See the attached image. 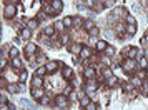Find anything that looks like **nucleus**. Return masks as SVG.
<instances>
[{"label":"nucleus","mask_w":148,"mask_h":110,"mask_svg":"<svg viewBox=\"0 0 148 110\" xmlns=\"http://www.w3.org/2000/svg\"><path fill=\"white\" fill-rule=\"evenodd\" d=\"M83 89H85V92H87V94H90V92H95V90H97V83H95L93 78H90V80L85 83V87H83Z\"/></svg>","instance_id":"nucleus-5"},{"label":"nucleus","mask_w":148,"mask_h":110,"mask_svg":"<svg viewBox=\"0 0 148 110\" xmlns=\"http://www.w3.org/2000/svg\"><path fill=\"white\" fill-rule=\"evenodd\" d=\"M10 2V3H15V2H18V0H7V3Z\"/></svg>","instance_id":"nucleus-49"},{"label":"nucleus","mask_w":148,"mask_h":110,"mask_svg":"<svg viewBox=\"0 0 148 110\" xmlns=\"http://www.w3.org/2000/svg\"><path fill=\"white\" fill-rule=\"evenodd\" d=\"M80 57L82 58H88V57H90V50H88V48H82V54H80Z\"/></svg>","instance_id":"nucleus-29"},{"label":"nucleus","mask_w":148,"mask_h":110,"mask_svg":"<svg viewBox=\"0 0 148 110\" xmlns=\"http://www.w3.org/2000/svg\"><path fill=\"white\" fill-rule=\"evenodd\" d=\"M42 85H43V80H42V77L34 75V78H32V87H34V89H40Z\"/></svg>","instance_id":"nucleus-8"},{"label":"nucleus","mask_w":148,"mask_h":110,"mask_svg":"<svg viewBox=\"0 0 148 110\" xmlns=\"http://www.w3.org/2000/svg\"><path fill=\"white\" fill-rule=\"evenodd\" d=\"M27 27L30 28V30H32V28H37V27H38V22L32 19V20H28V22H27Z\"/></svg>","instance_id":"nucleus-24"},{"label":"nucleus","mask_w":148,"mask_h":110,"mask_svg":"<svg viewBox=\"0 0 148 110\" xmlns=\"http://www.w3.org/2000/svg\"><path fill=\"white\" fill-rule=\"evenodd\" d=\"M45 67H47V72L52 74V72H55V70L58 69V62H57V60H50V62H47Z\"/></svg>","instance_id":"nucleus-10"},{"label":"nucleus","mask_w":148,"mask_h":110,"mask_svg":"<svg viewBox=\"0 0 148 110\" xmlns=\"http://www.w3.org/2000/svg\"><path fill=\"white\" fill-rule=\"evenodd\" d=\"M101 60H103V63H110V60H108V57H103Z\"/></svg>","instance_id":"nucleus-48"},{"label":"nucleus","mask_w":148,"mask_h":110,"mask_svg":"<svg viewBox=\"0 0 148 110\" xmlns=\"http://www.w3.org/2000/svg\"><path fill=\"white\" fill-rule=\"evenodd\" d=\"M3 14H5V17H7V19L15 17V14H17V7H15V3H5Z\"/></svg>","instance_id":"nucleus-1"},{"label":"nucleus","mask_w":148,"mask_h":110,"mask_svg":"<svg viewBox=\"0 0 148 110\" xmlns=\"http://www.w3.org/2000/svg\"><path fill=\"white\" fill-rule=\"evenodd\" d=\"M87 109H88V110H97V105H95L93 102H90V105H88Z\"/></svg>","instance_id":"nucleus-44"},{"label":"nucleus","mask_w":148,"mask_h":110,"mask_svg":"<svg viewBox=\"0 0 148 110\" xmlns=\"http://www.w3.org/2000/svg\"><path fill=\"white\" fill-rule=\"evenodd\" d=\"M55 30H58V32H63V30H65V23H63V22H55Z\"/></svg>","instance_id":"nucleus-22"},{"label":"nucleus","mask_w":148,"mask_h":110,"mask_svg":"<svg viewBox=\"0 0 148 110\" xmlns=\"http://www.w3.org/2000/svg\"><path fill=\"white\" fill-rule=\"evenodd\" d=\"M20 105H22V107H25V110H30V103H28L27 100H22Z\"/></svg>","instance_id":"nucleus-39"},{"label":"nucleus","mask_w":148,"mask_h":110,"mask_svg":"<svg viewBox=\"0 0 148 110\" xmlns=\"http://www.w3.org/2000/svg\"><path fill=\"white\" fill-rule=\"evenodd\" d=\"M136 77H138V78H147V72H145V70H140V72H136Z\"/></svg>","instance_id":"nucleus-35"},{"label":"nucleus","mask_w":148,"mask_h":110,"mask_svg":"<svg viewBox=\"0 0 148 110\" xmlns=\"http://www.w3.org/2000/svg\"><path fill=\"white\" fill-rule=\"evenodd\" d=\"M135 32H136V25H128V27H127V34H128V37L135 35Z\"/></svg>","instance_id":"nucleus-23"},{"label":"nucleus","mask_w":148,"mask_h":110,"mask_svg":"<svg viewBox=\"0 0 148 110\" xmlns=\"http://www.w3.org/2000/svg\"><path fill=\"white\" fill-rule=\"evenodd\" d=\"M62 40H63L62 43H65V45H67V43H68V40H70V37H68L67 34H63V35H62Z\"/></svg>","instance_id":"nucleus-41"},{"label":"nucleus","mask_w":148,"mask_h":110,"mask_svg":"<svg viewBox=\"0 0 148 110\" xmlns=\"http://www.w3.org/2000/svg\"><path fill=\"white\" fill-rule=\"evenodd\" d=\"M95 25H93V22H85V28H87V32L90 30V28H93Z\"/></svg>","instance_id":"nucleus-42"},{"label":"nucleus","mask_w":148,"mask_h":110,"mask_svg":"<svg viewBox=\"0 0 148 110\" xmlns=\"http://www.w3.org/2000/svg\"><path fill=\"white\" fill-rule=\"evenodd\" d=\"M40 103H42V105H48V103H50V98H48V97H42Z\"/></svg>","instance_id":"nucleus-36"},{"label":"nucleus","mask_w":148,"mask_h":110,"mask_svg":"<svg viewBox=\"0 0 148 110\" xmlns=\"http://www.w3.org/2000/svg\"><path fill=\"white\" fill-rule=\"evenodd\" d=\"M85 5L90 8H93L95 7V0H85Z\"/></svg>","instance_id":"nucleus-37"},{"label":"nucleus","mask_w":148,"mask_h":110,"mask_svg":"<svg viewBox=\"0 0 148 110\" xmlns=\"http://www.w3.org/2000/svg\"><path fill=\"white\" fill-rule=\"evenodd\" d=\"M17 57H18V50L15 47H12L10 48V58H17Z\"/></svg>","instance_id":"nucleus-30"},{"label":"nucleus","mask_w":148,"mask_h":110,"mask_svg":"<svg viewBox=\"0 0 148 110\" xmlns=\"http://www.w3.org/2000/svg\"><path fill=\"white\" fill-rule=\"evenodd\" d=\"M138 65H140L141 69L148 67V58H147V57H141V55H138Z\"/></svg>","instance_id":"nucleus-18"},{"label":"nucleus","mask_w":148,"mask_h":110,"mask_svg":"<svg viewBox=\"0 0 148 110\" xmlns=\"http://www.w3.org/2000/svg\"><path fill=\"white\" fill-rule=\"evenodd\" d=\"M20 37L22 38H25V40H27V38H30V37H32V30H30V28H22L20 30Z\"/></svg>","instance_id":"nucleus-17"},{"label":"nucleus","mask_w":148,"mask_h":110,"mask_svg":"<svg viewBox=\"0 0 148 110\" xmlns=\"http://www.w3.org/2000/svg\"><path fill=\"white\" fill-rule=\"evenodd\" d=\"M55 103H57L58 107H62V109H65L68 105V98L65 95H57L55 97Z\"/></svg>","instance_id":"nucleus-3"},{"label":"nucleus","mask_w":148,"mask_h":110,"mask_svg":"<svg viewBox=\"0 0 148 110\" xmlns=\"http://www.w3.org/2000/svg\"><path fill=\"white\" fill-rule=\"evenodd\" d=\"M132 82H133V85H135V87H140V85H141V80L138 78V77H135V78L132 80Z\"/></svg>","instance_id":"nucleus-38"},{"label":"nucleus","mask_w":148,"mask_h":110,"mask_svg":"<svg viewBox=\"0 0 148 110\" xmlns=\"http://www.w3.org/2000/svg\"><path fill=\"white\" fill-rule=\"evenodd\" d=\"M50 8H52V12H53V14H57V12H62V8H63L62 0H53V2H50Z\"/></svg>","instance_id":"nucleus-2"},{"label":"nucleus","mask_w":148,"mask_h":110,"mask_svg":"<svg viewBox=\"0 0 148 110\" xmlns=\"http://www.w3.org/2000/svg\"><path fill=\"white\" fill-rule=\"evenodd\" d=\"M7 98H8V95H7V92L2 89V97H0V100H2V103H7Z\"/></svg>","instance_id":"nucleus-31"},{"label":"nucleus","mask_w":148,"mask_h":110,"mask_svg":"<svg viewBox=\"0 0 148 110\" xmlns=\"http://www.w3.org/2000/svg\"><path fill=\"white\" fill-rule=\"evenodd\" d=\"M138 55H141L138 48H135V47H133V48H128V55H127L128 58H136Z\"/></svg>","instance_id":"nucleus-15"},{"label":"nucleus","mask_w":148,"mask_h":110,"mask_svg":"<svg viewBox=\"0 0 148 110\" xmlns=\"http://www.w3.org/2000/svg\"><path fill=\"white\" fill-rule=\"evenodd\" d=\"M62 75H63V78H72L73 70L70 69V67H63V69H62Z\"/></svg>","instance_id":"nucleus-16"},{"label":"nucleus","mask_w":148,"mask_h":110,"mask_svg":"<svg viewBox=\"0 0 148 110\" xmlns=\"http://www.w3.org/2000/svg\"><path fill=\"white\" fill-rule=\"evenodd\" d=\"M62 22L65 23V27H72V25H73V19H72V17H65Z\"/></svg>","instance_id":"nucleus-25"},{"label":"nucleus","mask_w":148,"mask_h":110,"mask_svg":"<svg viewBox=\"0 0 148 110\" xmlns=\"http://www.w3.org/2000/svg\"><path fill=\"white\" fill-rule=\"evenodd\" d=\"M127 23H130V25H135V23H136V20H135L133 15H128L127 17Z\"/></svg>","instance_id":"nucleus-33"},{"label":"nucleus","mask_w":148,"mask_h":110,"mask_svg":"<svg viewBox=\"0 0 148 110\" xmlns=\"http://www.w3.org/2000/svg\"><path fill=\"white\" fill-rule=\"evenodd\" d=\"M95 74H97V72H95V67H87V69L83 70V75L87 77V78H93Z\"/></svg>","instance_id":"nucleus-13"},{"label":"nucleus","mask_w":148,"mask_h":110,"mask_svg":"<svg viewBox=\"0 0 148 110\" xmlns=\"http://www.w3.org/2000/svg\"><path fill=\"white\" fill-rule=\"evenodd\" d=\"M68 48H70V52H72L73 55H80L82 54V48H83V47H82L80 43H73V45H70Z\"/></svg>","instance_id":"nucleus-12"},{"label":"nucleus","mask_w":148,"mask_h":110,"mask_svg":"<svg viewBox=\"0 0 148 110\" xmlns=\"http://www.w3.org/2000/svg\"><path fill=\"white\" fill-rule=\"evenodd\" d=\"M145 57L148 58V47H147V50H145Z\"/></svg>","instance_id":"nucleus-50"},{"label":"nucleus","mask_w":148,"mask_h":110,"mask_svg":"<svg viewBox=\"0 0 148 110\" xmlns=\"http://www.w3.org/2000/svg\"><path fill=\"white\" fill-rule=\"evenodd\" d=\"M18 77H20V82L25 80V78H27V72H25V70H18Z\"/></svg>","instance_id":"nucleus-34"},{"label":"nucleus","mask_w":148,"mask_h":110,"mask_svg":"<svg viewBox=\"0 0 148 110\" xmlns=\"http://www.w3.org/2000/svg\"><path fill=\"white\" fill-rule=\"evenodd\" d=\"M7 90L10 92V94H17V92H20V90H23V85H17V83H14V82H8V85H7Z\"/></svg>","instance_id":"nucleus-4"},{"label":"nucleus","mask_w":148,"mask_h":110,"mask_svg":"<svg viewBox=\"0 0 148 110\" xmlns=\"http://www.w3.org/2000/svg\"><path fill=\"white\" fill-rule=\"evenodd\" d=\"M45 95V92H43V89H34V87H32V97H34L35 100H40L42 97Z\"/></svg>","instance_id":"nucleus-7"},{"label":"nucleus","mask_w":148,"mask_h":110,"mask_svg":"<svg viewBox=\"0 0 148 110\" xmlns=\"http://www.w3.org/2000/svg\"><path fill=\"white\" fill-rule=\"evenodd\" d=\"M98 34H100L98 27H93V28H90V30H88V35H90V37H97Z\"/></svg>","instance_id":"nucleus-26"},{"label":"nucleus","mask_w":148,"mask_h":110,"mask_svg":"<svg viewBox=\"0 0 148 110\" xmlns=\"http://www.w3.org/2000/svg\"><path fill=\"white\" fill-rule=\"evenodd\" d=\"M78 98H80V105L83 107V109H87L88 105H90V98H88L85 94H80V95H78Z\"/></svg>","instance_id":"nucleus-11"},{"label":"nucleus","mask_w":148,"mask_h":110,"mask_svg":"<svg viewBox=\"0 0 148 110\" xmlns=\"http://www.w3.org/2000/svg\"><path fill=\"white\" fill-rule=\"evenodd\" d=\"M42 34L45 35V37H52V35L55 34V27L53 25H48V27H45L43 30H42Z\"/></svg>","instance_id":"nucleus-14"},{"label":"nucleus","mask_w":148,"mask_h":110,"mask_svg":"<svg viewBox=\"0 0 148 110\" xmlns=\"http://www.w3.org/2000/svg\"><path fill=\"white\" fill-rule=\"evenodd\" d=\"M113 2H115V0H107V3H105V5H107V7H112V5H113Z\"/></svg>","instance_id":"nucleus-45"},{"label":"nucleus","mask_w":148,"mask_h":110,"mask_svg":"<svg viewBox=\"0 0 148 110\" xmlns=\"http://www.w3.org/2000/svg\"><path fill=\"white\" fill-rule=\"evenodd\" d=\"M50 2H53V0H50Z\"/></svg>","instance_id":"nucleus-51"},{"label":"nucleus","mask_w":148,"mask_h":110,"mask_svg":"<svg viewBox=\"0 0 148 110\" xmlns=\"http://www.w3.org/2000/svg\"><path fill=\"white\" fill-rule=\"evenodd\" d=\"M135 65H136V63H135L133 58H128V60H125V62H123V65H121V67H123V70L130 72V70H133V69H135Z\"/></svg>","instance_id":"nucleus-6"},{"label":"nucleus","mask_w":148,"mask_h":110,"mask_svg":"<svg viewBox=\"0 0 148 110\" xmlns=\"http://www.w3.org/2000/svg\"><path fill=\"white\" fill-rule=\"evenodd\" d=\"M35 52H37V45H35V43H27V47H25V54H27V57H32Z\"/></svg>","instance_id":"nucleus-9"},{"label":"nucleus","mask_w":148,"mask_h":110,"mask_svg":"<svg viewBox=\"0 0 148 110\" xmlns=\"http://www.w3.org/2000/svg\"><path fill=\"white\" fill-rule=\"evenodd\" d=\"M70 94H72V87H67L63 90V95H70Z\"/></svg>","instance_id":"nucleus-43"},{"label":"nucleus","mask_w":148,"mask_h":110,"mask_svg":"<svg viewBox=\"0 0 148 110\" xmlns=\"http://www.w3.org/2000/svg\"><path fill=\"white\" fill-rule=\"evenodd\" d=\"M45 74H47V67H37V70H35V75L43 77Z\"/></svg>","instance_id":"nucleus-21"},{"label":"nucleus","mask_w":148,"mask_h":110,"mask_svg":"<svg viewBox=\"0 0 148 110\" xmlns=\"http://www.w3.org/2000/svg\"><path fill=\"white\" fill-rule=\"evenodd\" d=\"M73 25H75V28H80L82 25H85V23H83V20H82L80 17H77V19L73 20Z\"/></svg>","instance_id":"nucleus-28"},{"label":"nucleus","mask_w":148,"mask_h":110,"mask_svg":"<svg viewBox=\"0 0 148 110\" xmlns=\"http://www.w3.org/2000/svg\"><path fill=\"white\" fill-rule=\"evenodd\" d=\"M107 83H108V87H115V85H116V78L112 77V78H108L107 80Z\"/></svg>","instance_id":"nucleus-32"},{"label":"nucleus","mask_w":148,"mask_h":110,"mask_svg":"<svg viewBox=\"0 0 148 110\" xmlns=\"http://www.w3.org/2000/svg\"><path fill=\"white\" fill-rule=\"evenodd\" d=\"M12 65H14V67H15L17 70L22 69V62H20V58H12Z\"/></svg>","instance_id":"nucleus-27"},{"label":"nucleus","mask_w":148,"mask_h":110,"mask_svg":"<svg viewBox=\"0 0 148 110\" xmlns=\"http://www.w3.org/2000/svg\"><path fill=\"white\" fill-rule=\"evenodd\" d=\"M101 75H103V78H107V80H108V78H112V77H113V70H112V69H107V67H105Z\"/></svg>","instance_id":"nucleus-20"},{"label":"nucleus","mask_w":148,"mask_h":110,"mask_svg":"<svg viewBox=\"0 0 148 110\" xmlns=\"http://www.w3.org/2000/svg\"><path fill=\"white\" fill-rule=\"evenodd\" d=\"M105 52H107V55H113V54H115V48H113V47H110V45H108V47H107V50H105Z\"/></svg>","instance_id":"nucleus-40"},{"label":"nucleus","mask_w":148,"mask_h":110,"mask_svg":"<svg viewBox=\"0 0 148 110\" xmlns=\"http://www.w3.org/2000/svg\"><path fill=\"white\" fill-rule=\"evenodd\" d=\"M107 42L105 40H98L97 42V50H100V52H103V50H107Z\"/></svg>","instance_id":"nucleus-19"},{"label":"nucleus","mask_w":148,"mask_h":110,"mask_svg":"<svg viewBox=\"0 0 148 110\" xmlns=\"http://www.w3.org/2000/svg\"><path fill=\"white\" fill-rule=\"evenodd\" d=\"M143 42H145V45H147V47H148V34L145 35V38H143Z\"/></svg>","instance_id":"nucleus-47"},{"label":"nucleus","mask_w":148,"mask_h":110,"mask_svg":"<svg viewBox=\"0 0 148 110\" xmlns=\"http://www.w3.org/2000/svg\"><path fill=\"white\" fill-rule=\"evenodd\" d=\"M7 109H8L7 103H2V105H0V110H7Z\"/></svg>","instance_id":"nucleus-46"}]
</instances>
